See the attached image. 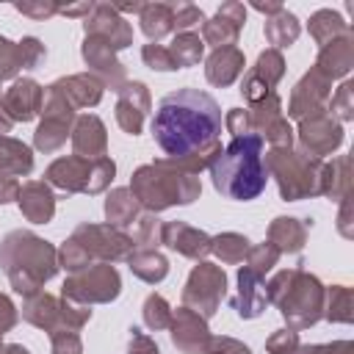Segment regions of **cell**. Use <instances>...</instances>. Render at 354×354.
I'll return each mask as SVG.
<instances>
[{
	"label": "cell",
	"instance_id": "1",
	"mask_svg": "<svg viewBox=\"0 0 354 354\" xmlns=\"http://www.w3.org/2000/svg\"><path fill=\"white\" fill-rule=\"evenodd\" d=\"M149 133L155 144L174 158H185L213 147L221 136V108L218 102L199 88H177L160 97Z\"/></svg>",
	"mask_w": 354,
	"mask_h": 354
},
{
	"label": "cell",
	"instance_id": "2",
	"mask_svg": "<svg viewBox=\"0 0 354 354\" xmlns=\"http://www.w3.org/2000/svg\"><path fill=\"white\" fill-rule=\"evenodd\" d=\"M210 177L218 194L227 199L249 202L266 191L268 171L263 160V136H235L210 163Z\"/></svg>",
	"mask_w": 354,
	"mask_h": 354
}]
</instances>
